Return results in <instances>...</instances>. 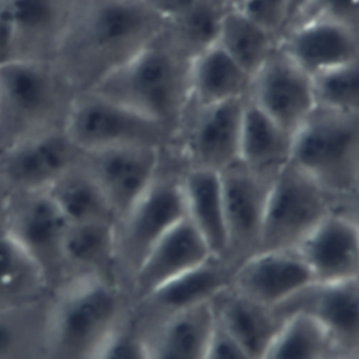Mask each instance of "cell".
Masks as SVG:
<instances>
[{"label": "cell", "instance_id": "cell-34", "mask_svg": "<svg viewBox=\"0 0 359 359\" xmlns=\"http://www.w3.org/2000/svg\"><path fill=\"white\" fill-rule=\"evenodd\" d=\"M10 17L17 34H38L56 20V0H7Z\"/></svg>", "mask_w": 359, "mask_h": 359}, {"label": "cell", "instance_id": "cell-32", "mask_svg": "<svg viewBox=\"0 0 359 359\" xmlns=\"http://www.w3.org/2000/svg\"><path fill=\"white\" fill-rule=\"evenodd\" d=\"M43 273L24 247L6 230L0 233V293H13Z\"/></svg>", "mask_w": 359, "mask_h": 359}, {"label": "cell", "instance_id": "cell-2", "mask_svg": "<svg viewBox=\"0 0 359 359\" xmlns=\"http://www.w3.org/2000/svg\"><path fill=\"white\" fill-rule=\"evenodd\" d=\"M129 311L121 289L111 280L98 275L77 279L50 316L49 359H91Z\"/></svg>", "mask_w": 359, "mask_h": 359}, {"label": "cell", "instance_id": "cell-1", "mask_svg": "<svg viewBox=\"0 0 359 359\" xmlns=\"http://www.w3.org/2000/svg\"><path fill=\"white\" fill-rule=\"evenodd\" d=\"M191 60L161 32L137 53L101 74L93 91L172 133L189 104Z\"/></svg>", "mask_w": 359, "mask_h": 359}, {"label": "cell", "instance_id": "cell-23", "mask_svg": "<svg viewBox=\"0 0 359 359\" xmlns=\"http://www.w3.org/2000/svg\"><path fill=\"white\" fill-rule=\"evenodd\" d=\"M293 137L292 132L247 98L240 139V163L243 165L275 178L292 160Z\"/></svg>", "mask_w": 359, "mask_h": 359}, {"label": "cell", "instance_id": "cell-24", "mask_svg": "<svg viewBox=\"0 0 359 359\" xmlns=\"http://www.w3.org/2000/svg\"><path fill=\"white\" fill-rule=\"evenodd\" d=\"M251 74L217 45L191 60L189 104L210 105L248 97Z\"/></svg>", "mask_w": 359, "mask_h": 359}, {"label": "cell", "instance_id": "cell-26", "mask_svg": "<svg viewBox=\"0 0 359 359\" xmlns=\"http://www.w3.org/2000/svg\"><path fill=\"white\" fill-rule=\"evenodd\" d=\"M216 45L252 77L278 48L279 36L240 8H231L223 18Z\"/></svg>", "mask_w": 359, "mask_h": 359}, {"label": "cell", "instance_id": "cell-22", "mask_svg": "<svg viewBox=\"0 0 359 359\" xmlns=\"http://www.w3.org/2000/svg\"><path fill=\"white\" fill-rule=\"evenodd\" d=\"M215 331L210 303L172 316L143 331L149 359H206Z\"/></svg>", "mask_w": 359, "mask_h": 359}, {"label": "cell", "instance_id": "cell-43", "mask_svg": "<svg viewBox=\"0 0 359 359\" xmlns=\"http://www.w3.org/2000/svg\"><path fill=\"white\" fill-rule=\"evenodd\" d=\"M328 359H359V349L355 351H339L335 349Z\"/></svg>", "mask_w": 359, "mask_h": 359}, {"label": "cell", "instance_id": "cell-3", "mask_svg": "<svg viewBox=\"0 0 359 359\" xmlns=\"http://www.w3.org/2000/svg\"><path fill=\"white\" fill-rule=\"evenodd\" d=\"M290 163L317 181L338 205L359 177V114L317 107L294 133Z\"/></svg>", "mask_w": 359, "mask_h": 359}, {"label": "cell", "instance_id": "cell-40", "mask_svg": "<svg viewBox=\"0 0 359 359\" xmlns=\"http://www.w3.org/2000/svg\"><path fill=\"white\" fill-rule=\"evenodd\" d=\"M164 22L184 13L195 0H142Z\"/></svg>", "mask_w": 359, "mask_h": 359}, {"label": "cell", "instance_id": "cell-13", "mask_svg": "<svg viewBox=\"0 0 359 359\" xmlns=\"http://www.w3.org/2000/svg\"><path fill=\"white\" fill-rule=\"evenodd\" d=\"M287 320L296 314L313 318L335 349H359V279L311 283L276 307Z\"/></svg>", "mask_w": 359, "mask_h": 359}, {"label": "cell", "instance_id": "cell-11", "mask_svg": "<svg viewBox=\"0 0 359 359\" xmlns=\"http://www.w3.org/2000/svg\"><path fill=\"white\" fill-rule=\"evenodd\" d=\"M234 268L222 257L212 255L201 265L160 286L132 306V316L142 331L161 321L210 303L231 283Z\"/></svg>", "mask_w": 359, "mask_h": 359}, {"label": "cell", "instance_id": "cell-21", "mask_svg": "<svg viewBox=\"0 0 359 359\" xmlns=\"http://www.w3.org/2000/svg\"><path fill=\"white\" fill-rule=\"evenodd\" d=\"M69 222L43 191L34 195L14 215L8 231L24 247L43 276L62 257V241Z\"/></svg>", "mask_w": 359, "mask_h": 359}, {"label": "cell", "instance_id": "cell-5", "mask_svg": "<svg viewBox=\"0 0 359 359\" xmlns=\"http://www.w3.org/2000/svg\"><path fill=\"white\" fill-rule=\"evenodd\" d=\"M247 98L210 105L188 104L165 149L184 170L223 172L240 161Z\"/></svg>", "mask_w": 359, "mask_h": 359}, {"label": "cell", "instance_id": "cell-17", "mask_svg": "<svg viewBox=\"0 0 359 359\" xmlns=\"http://www.w3.org/2000/svg\"><path fill=\"white\" fill-rule=\"evenodd\" d=\"M311 283L313 276L296 250H273L258 251L241 262L230 285L258 303L278 307Z\"/></svg>", "mask_w": 359, "mask_h": 359}, {"label": "cell", "instance_id": "cell-28", "mask_svg": "<svg viewBox=\"0 0 359 359\" xmlns=\"http://www.w3.org/2000/svg\"><path fill=\"white\" fill-rule=\"evenodd\" d=\"M69 223L91 220L116 222L93 175L66 172L45 189Z\"/></svg>", "mask_w": 359, "mask_h": 359}, {"label": "cell", "instance_id": "cell-42", "mask_svg": "<svg viewBox=\"0 0 359 359\" xmlns=\"http://www.w3.org/2000/svg\"><path fill=\"white\" fill-rule=\"evenodd\" d=\"M310 3H311V0H289L290 20H289L287 28L292 27L293 24L299 22L300 20H303L307 15L309 8H310Z\"/></svg>", "mask_w": 359, "mask_h": 359}, {"label": "cell", "instance_id": "cell-31", "mask_svg": "<svg viewBox=\"0 0 359 359\" xmlns=\"http://www.w3.org/2000/svg\"><path fill=\"white\" fill-rule=\"evenodd\" d=\"M317 107L359 114V57L314 77Z\"/></svg>", "mask_w": 359, "mask_h": 359}, {"label": "cell", "instance_id": "cell-33", "mask_svg": "<svg viewBox=\"0 0 359 359\" xmlns=\"http://www.w3.org/2000/svg\"><path fill=\"white\" fill-rule=\"evenodd\" d=\"M91 359H149L144 334L135 321L132 311H129Z\"/></svg>", "mask_w": 359, "mask_h": 359}, {"label": "cell", "instance_id": "cell-37", "mask_svg": "<svg viewBox=\"0 0 359 359\" xmlns=\"http://www.w3.org/2000/svg\"><path fill=\"white\" fill-rule=\"evenodd\" d=\"M206 359H254L243 351L223 330L215 323V331Z\"/></svg>", "mask_w": 359, "mask_h": 359}, {"label": "cell", "instance_id": "cell-29", "mask_svg": "<svg viewBox=\"0 0 359 359\" xmlns=\"http://www.w3.org/2000/svg\"><path fill=\"white\" fill-rule=\"evenodd\" d=\"M334 351L332 342L313 318L296 314L286 320L261 359H328Z\"/></svg>", "mask_w": 359, "mask_h": 359}, {"label": "cell", "instance_id": "cell-15", "mask_svg": "<svg viewBox=\"0 0 359 359\" xmlns=\"http://www.w3.org/2000/svg\"><path fill=\"white\" fill-rule=\"evenodd\" d=\"M53 81L39 63L7 59L0 63V136L24 133L49 111Z\"/></svg>", "mask_w": 359, "mask_h": 359}, {"label": "cell", "instance_id": "cell-20", "mask_svg": "<svg viewBox=\"0 0 359 359\" xmlns=\"http://www.w3.org/2000/svg\"><path fill=\"white\" fill-rule=\"evenodd\" d=\"M73 143L66 133H48L15 142L8 150L3 170L15 185L28 191L48 189L69 171Z\"/></svg>", "mask_w": 359, "mask_h": 359}, {"label": "cell", "instance_id": "cell-9", "mask_svg": "<svg viewBox=\"0 0 359 359\" xmlns=\"http://www.w3.org/2000/svg\"><path fill=\"white\" fill-rule=\"evenodd\" d=\"M224 220V259L236 269L258 252L266 202L273 178L243 165L240 161L220 172Z\"/></svg>", "mask_w": 359, "mask_h": 359}, {"label": "cell", "instance_id": "cell-10", "mask_svg": "<svg viewBox=\"0 0 359 359\" xmlns=\"http://www.w3.org/2000/svg\"><path fill=\"white\" fill-rule=\"evenodd\" d=\"M247 98L293 135L317 108L314 79L279 45L254 73Z\"/></svg>", "mask_w": 359, "mask_h": 359}, {"label": "cell", "instance_id": "cell-12", "mask_svg": "<svg viewBox=\"0 0 359 359\" xmlns=\"http://www.w3.org/2000/svg\"><path fill=\"white\" fill-rule=\"evenodd\" d=\"M165 149L116 146L93 151V177L116 223L133 208L157 177Z\"/></svg>", "mask_w": 359, "mask_h": 359}, {"label": "cell", "instance_id": "cell-14", "mask_svg": "<svg viewBox=\"0 0 359 359\" xmlns=\"http://www.w3.org/2000/svg\"><path fill=\"white\" fill-rule=\"evenodd\" d=\"M279 46L313 79L359 57V31L325 17H307L289 27Z\"/></svg>", "mask_w": 359, "mask_h": 359}, {"label": "cell", "instance_id": "cell-35", "mask_svg": "<svg viewBox=\"0 0 359 359\" xmlns=\"http://www.w3.org/2000/svg\"><path fill=\"white\" fill-rule=\"evenodd\" d=\"M238 8L278 35L279 39L289 25V0H243Z\"/></svg>", "mask_w": 359, "mask_h": 359}, {"label": "cell", "instance_id": "cell-25", "mask_svg": "<svg viewBox=\"0 0 359 359\" xmlns=\"http://www.w3.org/2000/svg\"><path fill=\"white\" fill-rule=\"evenodd\" d=\"M182 191L187 219L216 257L226 254V220L220 174L208 170L182 171Z\"/></svg>", "mask_w": 359, "mask_h": 359}, {"label": "cell", "instance_id": "cell-41", "mask_svg": "<svg viewBox=\"0 0 359 359\" xmlns=\"http://www.w3.org/2000/svg\"><path fill=\"white\" fill-rule=\"evenodd\" d=\"M335 210L349 217L355 223V226L359 229V177L353 188L351 189V192L338 202Z\"/></svg>", "mask_w": 359, "mask_h": 359}, {"label": "cell", "instance_id": "cell-4", "mask_svg": "<svg viewBox=\"0 0 359 359\" xmlns=\"http://www.w3.org/2000/svg\"><path fill=\"white\" fill-rule=\"evenodd\" d=\"M182 171L181 164L164 150L157 177L116 223L115 259L129 283L153 245L187 217Z\"/></svg>", "mask_w": 359, "mask_h": 359}, {"label": "cell", "instance_id": "cell-16", "mask_svg": "<svg viewBox=\"0 0 359 359\" xmlns=\"http://www.w3.org/2000/svg\"><path fill=\"white\" fill-rule=\"evenodd\" d=\"M296 251L316 283L359 279V229L338 210L331 212Z\"/></svg>", "mask_w": 359, "mask_h": 359}, {"label": "cell", "instance_id": "cell-36", "mask_svg": "<svg viewBox=\"0 0 359 359\" xmlns=\"http://www.w3.org/2000/svg\"><path fill=\"white\" fill-rule=\"evenodd\" d=\"M325 17L359 31V0H311L307 17Z\"/></svg>", "mask_w": 359, "mask_h": 359}, {"label": "cell", "instance_id": "cell-7", "mask_svg": "<svg viewBox=\"0 0 359 359\" xmlns=\"http://www.w3.org/2000/svg\"><path fill=\"white\" fill-rule=\"evenodd\" d=\"M65 133L74 147L90 153L132 144L167 149L171 143L164 126L95 93L72 107Z\"/></svg>", "mask_w": 359, "mask_h": 359}, {"label": "cell", "instance_id": "cell-6", "mask_svg": "<svg viewBox=\"0 0 359 359\" xmlns=\"http://www.w3.org/2000/svg\"><path fill=\"white\" fill-rule=\"evenodd\" d=\"M335 208L317 181L289 163L272 181L258 251L297 250Z\"/></svg>", "mask_w": 359, "mask_h": 359}, {"label": "cell", "instance_id": "cell-18", "mask_svg": "<svg viewBox=\"0 0 359 359\" xmlns=\"http://www.w3.org/2000/svg\"><path fill=\"white\" fill-rule=\"evenodd\" d=\"M212 255L194 224L187 217L182 219L153 245L132 276L129 289L133 303L201 265Z\"/></svg>", "mask_w": 359, "mask_h": 359}, {"label": "cell", "instance_id": "cell-44", "mask_svg": "<svg viewBox=\"0 0 359 359\" xmlns=\"http://www.w3.org/2000/svg\"><path fill=\"white\" fill-rule=\"evenodd\" d=\"M222 3H224L226 6H229L230 8H238L243 3V0H220Z\"/></svg>", "mask_w": 359, "mask_h": 359}, {"label": "cell", "instance_id": "cell-27", "mask_svg": "<svg viewBox=\"0 0 359 359\" xmlns=\"http://www.w3.org/2000/svg\"><path fill=\"white\" fill-rule=\"evenodd\" d=\"M220 0H195L184 13L165 22L163 34L185 57L195 56L216 45L227 11Z\"/></svg>", "mask_w": 359, "mask_h": 359}, {"label": "cell", "instance_id": "cell-19", "mask_svg": "<svg viewBox=\"0 0 359 359\" xmlns=\"http://www.w3.org/2000/svg\"><path fill=\"white\" fill-rule=\"evenodd\" d=\"M210 306L216 325L254 359H261L286 323L276 307L258 303L231 285L223 289Z\"/></svg>", "mask_w": 359, "mask_h": 359}, {"label": "cell", "instance_id": "cell-8", "mask_svg": "<svg viewBox=\"0 0 359 359\" xmlns=\"http://www.w3.org/2000/svg\"><path fill=\"white\" fill-rule=\"evenodd\" d=\"M164 25L142 0H100L88 14L84 36L102 57L104 74L151 43Z\"/></svg>", "mask_w": 359, "mask_h": 359}, {"label": "cell", "instance_id": "cell-39", "mask_svg": "<svg viewBox=\"0 0 359 359\" xmlns=\"http://www.w3.org/2000/svg\"><path fill=\"white\" fill-rule=\"evenodd\" d=\"M15 41L17 34L10 17L7 0H0V63L10 59V52Z\"/></svg>", "mask_w": 359, "mask_h": 359}, {"label": "cell", "instance_id": "cell-38", "mask_svg": "<svg viewBox=\"0 0 359 359\" xmlns=\"http://www.w3.org/2000/svg\"><path fill=\"white\" fill-rule=\"evenodd\" d=\"M20 341L17 321L8 313L0 311V359H8Z\"/></svg>", "mask_w": 359, "mask_h": 359}, {"label": "cell", "instance_id": "cell-30", "mask_svg": "<svg viewBox=\"0 0 359 359\" xmlns=\"http://www.w3.org/2000/svg\"><path fill=\"white\" fill-rule=\"evenodd\" d=\"M116 222L91 220L69 223L62 241V258L81 266L115 259Z\"/></svg>", "mask_w": 359, "mask_h": 359}]
</instances>
